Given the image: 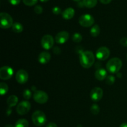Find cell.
I'll use <instances>...</instances> for the list:
<instances>
[{
	"instance_id": "26",
	"label": "cell",
	"mask_w": 127,
	"mask_h": 127,
	"mask_svg": "<svg viewBox=\"0 0 127 127\" xmlns=\"http://www.w3.org/2000/svg\"><path fill=\"white\" fill-rule=\"evenodd\" d=\"M106 83L109 85H112V84H114L115 81V78L114 76L112 75H110L108 76L106 78Z\"/></svg>"
},
{
	"instance_id": "9",
	"label": "cell",
	"mask_w": 127,
	"mask_h": 127,
	"mask_svg": "<svg viewBox=\"0 0 127 127\" xmlns=\"http://www.w3.org/2000/svg\"><path fill=\"white\" fill-rule=\"evenodd\" d=\"M110 50L106 47H101L97 49L95 53L96 58L101 61L106 60L110 56Z\"/></svg>"
},
{
	"instance_id": "35",
	"label": "cell",
	"mask_w": 127,
	"mask_h": 127,
	"mask_svg": "<svg viewBox=\"0 0 127 127\" xmlns=\"http://www.w3.org/2000/svg\"><path fill=\"white\" fill-rule=\"evenodd\" d=\"M120 127H127V123H123L120 125Z\"/></svg>"
},
{
	"instance_id": "8",
	"label": "cell",
	"mask_w": 127,
	"mask_h": 127,
	"mask_svg": "<svg viewBox=\"0 0 127 127\" xmlns=\"http://www.w3.org/2000/svg\"><path fill=\"white\" fill-rule=\"evenodd\" d=\"M54 44V38L51 35H45L41 40L42 47L45 50H50L53 47Z\"/></svg>"
},
{
	"instance_id": "39",
	"label": "cell",
	"mask_w": 127,
	"mask_h": 127,
	"mask_svg": "<svg viewBox=\"0 0 127 127\" xmlns=\"http://www.w3.org/2000/svg\"></svg>"
},
{
	"instance_id": "37",
	"label": "cell",
	"mask_w": 127,
	"mask_h": 127,
	"mask_svg": "<svg viewBox=\"0 0 127 127\" xmlns=\"http://www.w3.org/2000/svg\"><path fill=\"white\" fill-rule=\"evenodd\" d=\"M40 1L42 2H47V1H49V0H40Z\"/></svg>"
},
{
	"instance_id": "15",
	"label": "cell",
	"mask_w": 127,
	"mask_h": 127,
	"mask_svg": "<svg viewBox=\"0 0 127 127\" xmlns=\"http://www.w3.org/2000/svg\"><path fill=\"white\" fill-rule=\"evenodd\" d=\"M74 14H75V11L74 9L72 7H68L62 12V17L66 20L71 19L74 17Z\"/></svg>"
},
{
	"instance_id": "27",
	"label": "cell",
	"mask_w": 127,
	"mask_h": 127,
	"mask_svg": "<svg viewBox=\"0 0 127 127\" xmlns=\"http://www.w3.org/2000/svg\"><path fill=\"white\" fill-rule=\"evenodd\" d=\"M22 1H23L24 4L26 6H32L37 4L38 0H22Z\"/></svg>"
},
{
	"instance_id": "14",
	"label": "cell",
	"mask_w": 127,
	"mask_h": 127,
	"mask_svg": "<svg viewBox=\"0 0 127 127\" xmlns=\"http://www.w3.org/2000/svg\"><path fill=\"white\" fill-rule=\"evenodd\" d=\"M51 59V55L48 52H43L38 55V60L42 64H45L50 62Z\"/></svg>"
},
{
	"instance_id": "25",
	"label": "cell",
	"mask_w": 127,
	"mask_h": 127,
	"mask_svg": "<svg viewBox=\"0 0 127 127\" xmlns=\"http://www.w3.org/2000/svg\"><path fill=\"white\" fill-rule=\"evenodd\" d=\"M31 96H32V93L31 91L28 89H25L23 91V97L26 100H29L31 99Z\"/></svg>"
},
{
	"instance_id": "38",
	"label": "cell",
	"mask_w": 127,
	"mask_h": 127,
	"mask_svg": "<svg viewBox=\"0 0 127 127\" xmlns=\"http://www.w3.org/2000/svg\"><path fill=\"white\" fill-rule=\"evenodd\" d=\"M73 1H76V2H79V1H80L81 0H73Z\"/></svg>"
},
{
	"instance_id": "4",
	"label": "cell",
	"mask_w": 127,
	"mask_h": 127,
	"mask_svg": "<svg viewBox=\"0 0 127 127\" xmlns=\"http://www.w3.org/2000/svg\"><path fill=\"white\" fill-rule=\"evenodd\" d=\"M0 27L2 29H7L13 25V19L9 14L6 12H1L0 14Z\"/></svg>"
},
{
	"instance_id": "32",
	"label": "cell",
	"mask_w": 127,
	"mask_h": 127,
	"mask_svg": "<svg viewBox=\"0 0 127 127\" xmlns=\"http://www.w3.org/2000/svg\"><path fill=\"white\" fill-rule=\"evenodd\" d=\"M53 52H54L55 54L57 55H59L61 53V50H60V48H58V47H55L53 48Z\"/></svg>"
},
{
	"instance_id": "19",
	"label": "cell",
	"mask_w": 127,
	"mask_h": 127,
	"mask_svg": "<svg viewBox=\"0 0 127 127\" xmlns=\"http://www.w3.org/2000/svg\"><path fill=\"white\" fill-rule=\"evenodd\" d=\"M83 4L88 8H93L97 5V0H83Z\"/></svg>"
},
{
	"instance_id": "1",
	"label": "cell",
	"mask_w": 127,
	"mask_h": 127,
	"mask_svg": "<svg viewBox=\"0 0 127 127\" xmlns=\"http://www.w3.org/2000/svg\"><path fill=\"white\" fill-rule=\"evenodd\" d=\"M79 62L83 68H91L95 62V57L91 51H84L79 55Z\"/></svg>"
},
{
	"instance_id": "33",
	"label": "cell",
	"mask_w": 127,
	"mask_h": 127,
	"mask_svg": "<svg viewBox=\"0 0 127 127\" xmlns=\"http://www.w3.org/2000/svg\"><path fill=\"white\" fill-rule=\"evenodd\" d=\"M46 127H58L57 124L53 122H50L47 125Z\"/></svg>"
},
{
	"instance_id": "13",
	"label": "cell",
	"mask_w": 127,
	"mask_h": 127,
	"mask_svg": "<svg viewBox=\"0 0 127 127\" xmlns=\"http://www.w3.org/2000/svg\"><path fill=\"white\" fill-rule=\"evenodd\" d=\"M69 37V34L68 32L62 31V32H58L56 35L55 40V42L58 44H63L68 41Z\"/></svg>"
},
{
	"instance_id": "17",
	"label": "cell",
	"mask_w": 127,
	"mask_h": 127,
	"mask_svg": "<svg viewBox=\"0 0 127 127\" xmlns=\"http://www.w3.org/2000/svg\"><path fill=\"white\" fill-rule=\"evenodd\" d=\"M17 103H18V98L15 95H10L7 100V104L9 107H12L15 106Z\"/></svg>"
},
{
	"instance_id": "36",
	"label": "cell",
	"mask_w": 127,
	"mask_h": 127,
	"mask_svg": "<svg viewBox=\"0 0 127 127\" xmlns=\"http://www.w3.org/2000/svg\"><path fill=\"white\" fill-rule=\"evenodd\" d=\"M4 127H14L12 126V125H9V124H8V125H6Z\"/></svg>"
},
{
	"instance_id": "7",
	"label": "cell",
	"mask_w": 127,
	"mask_h": 127,
	"mask_svg": "<svg viewBox=\"0 0 127 127\" xmlns=\"http://www.w3.org/2000/svg\"><path fill=\"white\" fill-rule=\"evenodd\" d=\"M31 108V103L27 100H24L21 102L17 105L16 108V111L19 115H24L27 114L30 111Z\"/></svg>"
},
{
	"instance_id": "11",
	"label": "cell",
	"mask_w": 127,
	"mask_h": 127,
	"mask_svg": "<svg viewBox=\"0 0 127 127\" xmlns=\"http://www.w3.org/2000/svg\"><path fill=\"white\" fill-rule=\"evenodd\" d=\"M104 92L99 87H95L93 88L90 93V97L93 101L98 102L102 98Z\"/></svg>"
},
{
	"instance_id": "34",
	"label": "cell",
	"mask_w": 127,
	"mask_h": 127,
	"mask_svg": "<svg viewBox=\"0 0 127 127\" xmlns=\"http://www.w3.org/2000/svg\"><path fill=\"white\" fill-rule=\"evenodd\" d=\"M101 3L104 4H109L112 1V0H99Z\"/></svg>"
},
{
	"instance_id": "23",
	"label": "cell",
	"mask_w": 127,
	"mask_h": 127,
	"mask_svg": "<svg viewBox=\"0 0 127 127\" xmlns=\"http://www.w3.org/2000/svg\"><path fill=\"white\" fill-rule=\"evenodd\" d=\"M82 39H83V37L82 35H81L80 33H74L73 34V37H72V40L75 43H79V42H81Z\"/></svg>"
},
{
	"instance_id": "20",
	"label": "cell",
	"mask_w": 127,
	"mask_h": 127,
	"mask_svg": "<svg viewBox=\"0 0 127 127\" xmlns=\"http://www.w3.org/2000/svg\"><path fill=\"white\" fill-rule=\"evenodd\" d=\"M100 27L98 25L95 24L93 26L90 31V33L93 37H96L100 34Z\"/></svg>"
},
{
	"instance_id": "18",
	"label": "cell",
	"mask_w": 127,
	"mask_h": 127,
	"mask_svg": "<svg viewBox=\"0 0 127 127\" xmlns=\"http://www.w3.org/2000/svg\"><path fill=\"white\" fill-rule=\"evenodd\" d=\"M24 29V27L19 22H15L13 24L12 26V30L15 33H21L22 32Z\"/></svg>"
},
{
	"instance_id": "24",
	"label": "cell",
	"mask_w": 127,
	"mask_h": 127,
	"mask_svg": "<svg viewBox=\"0 0 127 127\" xmlns=\"http://www.w3.org/2000/svg\"><path fill=\"white\" fill-rule=\"evenodd\" d=\"M90 110L93 115H97L100 112V107L97 104H93L91 107Z\"/></svg>"
},
{
	"instance_id": "5",
	"label": "cell",
	"mask_w": 127,
	"mask_h": 127,
	"mask_svg": "<svg viewBox=\"0 0 127 127\" xmlns=\"http://www.w3.org/2000/svg\"><path fill=\"white\" fill-rule=\"evenodd\" d=\"M79 23L84 27H89L94 23V18L93 16L89 14H83L79 17Z\"/></svg>"
},
{
	"instance_id": "21",
	"label": "cell",
	"mask_w": 127,
	"mask_h": 127,
	"mask_svg": "<svg viewBox=\"0 0 127 127\" xmlns=\"http://www.w3.org/2000/svg\"><path fill=\"white\" fill-rule=\"evenodd\" d=\"M14 127H29V122L24 119H19L16 122Z\"/></svg>"
},
{
	"instance_id": "22",
	"label": "cell",
	"mask_w": 127,
	"mask_h": 127,
	"mask_svg": "<svg viewBox=\"0 0 127 127\" xmlns=\"http://www.w3.org/2000/svg\"><path fill=\"white\" fill-rule=\"evenodd\" d=\"M8 86L5 83H0V94L1 95H4L6 94V93L8 92Z\"/></svg>"
},
{
	"instance_id": "31",
	"label": "cell",
	"mask_w": 127,
	"mask_h": 127,
	"mask_svg": "<svg viewBox=\"0 0 127 127\" xmlns=\"http://www.w3.org/2000/svg\"><path fill=\"white\" fill-rule=\"evenodd\" d=\"M9 2L12 5H17L20 3L21 0H8Z\"/></svg>"
},
{
	"instance_id": "3",
	"label": "cell",
	"mask_w": 127,
	"mask_h": 127,
	"mask_svg": "<svg viewBox=\"0 0 127 127\" xmlns=\"http://www.w3.org/2000/svg\"><path fill=\"white\" fill-rule=\"evenodd\" d=\"M32 120L35 125L37 127H42L46 123L47 118L44 112L41 110H37L32 114Z\"/></svg>"
},
{
	"instance_id": "28",
	"label": "cell",
	"mask_w": 127,
	"mask_h": 127,
	"mask_svg": "<svg viewBox=\"0 0 127 127\" xmlns=\"http://www.w3.org/2000/svg\"><path fill=\"white\" fill-rule=\"evenodd\" d=\"M34 11L36 14H40L43 12V8L40 5H37V6H35L34 7Z\"/></svg>"
},
{
	"instance_id": "12",
	"label": "cell",
	"mask_w": 127,
	"mask_h": 127,
	"mask_svg": "<svg viewBox=\"0 0 127 127\" xmlns=\"http://www.w3.org/2000/svg\"><path fill=\"white\" fill-rule=\"evenodd\" d=\"M16 79L18 83L24 84L28 81L29 74L26 70L21 69L17 71L16 74Z\"/></svg>"
},
{
	"instance_id": "6",
	"label": "cell",
	"mask_w": 127,
	"mask_h": 127,
	"mask_svg": "<svg viewBox=\"0 0 127 127\" xmlns=\"http://www.w3.org/2000/svg\"><path fill=\"white\" fill-rule=\"evenodd\" d=\"M33 100L40 104H45L48 100V95L43 91H36L33 95Z\"/></svg>"
},
{
	"instance_id": "2",
	"label": "cell",
	"mask_w": 127,
	"mask_h": 127,
	"mask_svg": "<svg viewBox=\"0 0 127 127\" xmlns=\"http://www.w3.org/2000/svg\"><path fill=\"white\" fill-rule=\"evenodd\" d=\"M122 66V62L119 58H112L108 61L106 64V68L109 73L114 74L118 73Z\"/></svg>"
},
{
	"instance_id": "30",
	"label": "cell",
	"mask_w": 127,
	"mask_h": 127,
	"mask_svg": "<svg viewBox=\"0 0 127 127\" xmlns=\"http://www.w3.org/2000/svg\"><path fill=\"white\" fill-rule=\"evenodd\" d=\"M120 44L124 47H127V37H123L120 40Z\"/></svg>"
},
{
	"instance_id": "10",
	"label": "cell",
	"mask_w": 127,
	"mask_h": 127,
	"mask_svg": "<svg viewBox=\"0 0 127 127\" xmlns=\"http://www.w3.org/2000/svg\"><path fill=\"white\" fill-rule=\"evenodd\" d=\"M14 71L12 68L8 66L1 67L0 69V78L2 80H8L13 76Z\"/></svg>"
},
{
	"instance_id": "16",
	"label": "cell",
	"mask_w": 127,
	"mask_h": 127,
	"mask_svg": "<svg viewBox=\"0 0 127 127\" xmlns=\"http://www.w3.org/2000/svg\"><path fill=\"white\" fill-rule=\"evenodd\" d=\"M94 75H95V78L97 80L103 81L105 79H106L107 73L106 70L104 69V68H99V69L96 70Z\"/></svg>"
},
{
	"instance_id": "29",
	"label": "cell",
	"mask_w": 127,
	"mask_h": 127,
	"mask_svg": "<svg viewBox=\"0 0 127 127\" xmlns=\"http://www.w3.org/2000/svg\"><path fill=\"white\" fill-rule=\"evenodd\" d=\"M52 12H53V13L54 14L58 15L62 12V10H61V9L59 7L55 6V7H54L52 9Z\"/></svg>"
}]
</instances>
